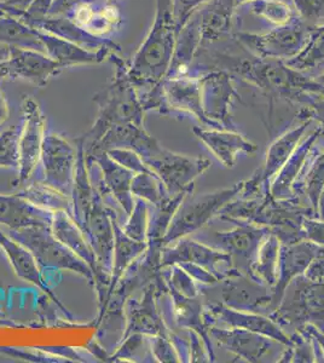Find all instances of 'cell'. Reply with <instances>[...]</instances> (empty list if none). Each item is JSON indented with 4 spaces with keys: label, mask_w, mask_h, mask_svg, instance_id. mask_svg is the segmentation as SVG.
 Masks as SVG:
<instances>
[{
    "label": "cell",
    "mask_w": 324,
    "mask_h": 363,
    "mask_svg": "<svg viewBox=\"0 0 324 363\" xmlns=\"http://www.w3.org/2000/svg\"><path fill=\"white\" fill-rule=\"evenodd\" d=\"M0 44L45 52L39 30L21 18L9 15L0 17Z\"/></svg>",
    "instance_id": "obj_35"
},
{
    "label": "cell",
    "mask_w": 324,
    "mask_h": 363,
    "mask_svg": "<svg viewBox=\"0 0 324 363\" xmlns=\"http://www.w3.org/2000/svg\"><path fill=\"white\" fill-rule=\"evenodd\" d=\"M107 153L115 162L123 166L125 169H130L135 174L152 172V169L144 164L143 159L132 149L114 148L108 150Z\"/></svg>",
    "instance_id": "obj_44"
},
{
    "label": "cell",
    "mask_w": 324,
    "mask_h": 363,
    "mask_svg": "<svg viewBox=\"0 0 324 363\" xmlns=\"http://www.w3.org/2000/svg\"><path fill=\"white\" fill-rule=\"evenodd\" d=\"M184 263H191L206 269L219 281L242 275L233 267L229 255L214 250L189 236L181 238L174 241L173 245H167L161 248V269Z\"/></svg>",
    "instance_id": "obj_11"
},
{
    "label": "cell",
    "mask_w": 324,
    "mask_h": 363,
    "mask_svg": "<svg viewBox=\"0 0 324 363\" xmlns=\"http://www.w3.org/2000/svg\"><path fill=\"white\" fill-rule=\"evenodd\" d=\"M144 164L160 178L169 195L193 190V182L197 176L210 169V160L205 157H191L173 153L164 148L157 140L140 154Z\"/></svg>",
    "instance_id": "obj_6"
},
{
    "label": "cell",
    "mask_w": 324,
    "mask_h": 363,
    "mask_svg": "<svg viewBox=\"0 0 324 363\" xmlns=\"http://www.w3.org/2000/svg\"><path fill=\"white\" fill-rule=\"evenodd\" d=\"M16 194L44 210H49L51 212L66 211L72 216V199L62 194L61 191H58L52 186H48L43 181L34 182Z\"/></svg>",
    "instance_id": "obj_37"
},
{
    "label": "cell",
    "mask_w": 324,
    "mask_h": 363,
    "mask_svg": "<svg viewBox=\"0 0 324 363\" xmlns=\"http://www.w3.org/2000/svg\"><path fill=\"white\" fill-rule=\"evenodd\" d=\"M61 16L67 17L99 46L120 51L119 46L111 40L123 23V11L115 0L80 3Z\"/></svg>",
    "instance_id": "obj_10"
},
{
    "label": "cell",
    "mask_w": 324,
    "mask_h": 363,
    "mask_svg": "<svg viewBox=\"0 0 324 363\" xmlns=\"http://www.w3.org/2000/svg\"><path fill=\"white\" fill-rule=\"evenodd\" d=\"M131 190L133 196L142 199L152 206L160 205L164 199L169 196L164 183L154 172L135 174L132 179Z\"/></svg>",
    "instance_id": "obj_39"
},
{
    "label": "cell",
    "mask_w": 324,
    "mask_h": 363,
    "mask_svg": "<svg viewBox=\"0 0 324 363\" xmlns=\"http://www.w3.org/2000/svg\"><path fill=\"white\" fill-rule=\"evenodd\" d=\"M160 89L164 97V114L173 112L191 114L207 126L219 130V126L211 121L203 112L200 74L190 73L176 78H164Z\"/></svg>",
    "instance_id": "obj_17"
},
{
    "label": "cell",
    "mask_w": 324,
    "mask_h": 363,
    "mask_svg": "<svg viewBox=\"0 0 324 363\" xmlns=\"http://www.w3.org/2000/svg\"><path fill=\"white\" fill-rule=\"evenodd\" d=\"M152 355L159 362H179V355L172 340L166 335H152L150 338Z\"/></svg>",
    "instance_id": "obj_46"
},
{
    "label": "cell",
    "mask_w": 324,
    "mask_h": 363,
    "mask_svg": "<svg viewBox=\"0 0 324 363\" xmlns=\"http://www.w3.org/2000/svg\"><path fill=\"white\" fill-rule=\"evenodd\" d=\"M202 107L206 116L220 130L233 131L230 108L238 92L235 90L234 75L224 69L206 70L200 74Z\"/></svg>",
    "instance_id": "obj_14"
},
{
    "label": "cell",
    "mask_w": 324,
    "mask_h": 363,
    "mask_svg": "<svg viewBox=\"0 0 324 363\" xmlns=\"http://www.w3.org/2000/svg\"><path fill=\"white\" fill-rule=\"evenodd\" d=\"M113 227H114V251H113V269H111V289H109L108 301L120 279L123 277V274L128 272L132 263L137 258H140L148 248V242L135 241L123 233V227L118 222L115 212L113 213Z\"/></svg>",
    "instance_id": "obj_33"
},
{
    "label": "cell",
    "mask_w": 324,
    "mask_h": 363,
    "mask_svg": "<svg viewBox=\"0 0 324 363\" xmlns=\"http://www.w3.org/2000/svg\"><path fill=\"white\" fill-rule=\"evenodd\" d=\"M301 225L304 230L305 240H308L318 246H324V220L304 217Z\"/></svg>",
    "instance_id": "obj_48"
},
{
    "label": "cell",
    "mask_w": 324,
    "mask_h": 363,
    "mask_svg": "<svg viewBox=\"0 0 324 363\" xmlns=\"http://www.w3.org/2000/svg\"><path fill=\"white\" fill-rule=\"evenodd\" d=\"M38 30H39L41 42L45 46L46 55L55 60L56 62L60 63L63 68L99 65V63L109 60L114 52H119L115 50L108 49V48L92 51V50L85 49L75 43L70 42L65 38L48 33L40 29H38Z\"/></svg>",
    "instance_id": "obj_24"
},
{
    "label": "cell",
    "mask_w": 324,
    "mask_h": 363,
    "mask_svg": "<svg viewBox=\"0 0 324 363\" xmlns=\"http://www.w3.org/2000/svg\"><path fill=\"white\" fill-rule=\"evenodd\" d=\"M235 9V0H210L197 10L201 49L229 37L234 26Z\"/></svg>",
    "instance_id": "obj_28"
},
{
    "label": "cell",
    "mask_w": 324,
    "mask_h": 363,
    "mask_svg": "<svg viewBox=\"0 0 324 363\" xmlns=\"http://www.w3.org/2000/svg\"><path fill=\"white\" fill-rule=\"evenodd\" d=\"M304 277L310 281H320L324 279V246L320 247L317 256L305 270Z\"/></svg>",
    "instance_id": "obj_49"
},
{
    "label": "cell",
    "mask_w": 324,
    "mask_h": 363,
    "mask_svg": "<svg viewBox=\"0 0 324 363\" xmlns=\"http://www.w3.org/2000/svg\"><path fill=\"white\" fill-rule=\"evenodd\" d=\"M20 128H10L0 133V167L18 169L20 166Z\"/></svg>",
    "instance_id": "obj_42"
},
{
    "label": "cell",
    "mask_w": 324,
    "mask_h": 363,
    "mask_svg": "<svg viewBox=\"0 0 324 363\" xmlns=\"http://www.w3.org/2000/svg\"><path fill=\"white\" fill-rule=\"evenodd\" d=\"M253 1H255V0H235V5H236V8H238V6H242V5L250 4Z\"/></svg>",
    "instance_id": "obj_56"
},
{
    "label": "cell",
    "mask_w": 324,
    "mask_h": 363,
    "mask_svg": "<svg viewBox=\"0 0 324 363\" xmlns=\"http://www.w3.org/2000/svg\"><path fill=\"white\" fill-rule=\"evenodd\" d=\"M166 291H167V285L164 281L160 284L150 282L144 287L143 297L140 301L128 298L123 308L126 327L123 330L121 340L128 338V335L133 333H140L149 337L152 335L169 337V330L164 326V321L156 306V299Z\"/></svg>",
    "instance_id": "obj_15"
},
{
    "label": "cell",
    "mask_w": 324,
    "mask_h": 363,
    "mask_svg": "<svg viewBox=\"0 0 324 363\" xmlns=\"http://www.w3.org/2000/svg\"><path fill=\"white\" fill-rule=\"evenodd\" d=\"M208 330L220 345L248 362H271L277 361L276 359L279 361L284 349L279 347H287L270 337L242 328H211Z\"/></svg>",
    "instance_id": "obj_16"
},
{
    "label": "cell",
    "mask_w": 324,
    "mask_h": 363,
    "mask_svg": "<svg viewBox=\"0 0 324 363\" xmlns=\"http://www.w3.org/2000/svg\"><path fill=\"white\" fill-rule=\"evenodd\" d=\"M5 13L3 11H0V17L4 16Z\"/></svg>",
    "instance_id": "obj_58"
},
{
    "label": "cell",
    "mask_w": 324,
    "mask_h": 363,
    "mask_svg": "<svg viewBox=\"0 0 324 363\" xmlns=\"http://www.w3.org/2000/svg\"><path fill=\"white\" fill-rule=\"evenodd\" d=\"M123 345L111 356V361L116 359H128V361H138L137 359L145 357L144 356V335L140 333H133L128 338L121 340Z\"/></svg>",
    "instance_id": "obj_45"
},
{
    "label": "cell",
    "mask_w": 324,
    "mask_h": 363,
    "mask_svg": "<svg viewBox=\"0 0 324 363\" xmlns=\"http://www.w3.org/2000/svg\"><path fill=\"white\" fill-rule=\"evenodd\" d=\"M9 55H10V46L0 44V62L8 61Z\"/></svg>",
    "instance_id": "obj_54"
},
{
    "label": "cell",
    "mask_w": 324,
    "mask_h": 363,
    "mask_svg": "<svg viewBox=\"0 0 324 363\" xmlns=\"http://www.w3.org/2000/svg\"><path fill=\"white\" fill-rule=\"evenodd\" d=\"M311 28L296 17L288 25L279 26L269 33H235V38L252 56L289 61L296 57L308 43Z\"/></svg>",
    "instance_id": "obj_8"
},
{
    "label": "cell",
    "mask_w": 324,
    "mask_h": 363,
    "mask_svg": "<svg viewBox=\"0 0 324 363\" xmlns=\"http://www.w3.org/2000/svg\"><path fill=\"white\" fill-rule=\"evenodd\" d=\"M75 145L78 150V159H77V169H75L74 184H73L72 196H70L72 217L82 230L86 223L87 217L90 215V211L99 189L91 181L84 145L80 138H77Z\"/></svg>",
    "instance_id": "obj_30"
},
{
    "label": "cell",
    "mask_w": 324,
    "mask_h": 363,
    "mask_svg": "<svg viewBox=\"0 0 324 363\" xmlns=\"http://www.w3.org/2000/svg\"><path fill=\"white\" fill-rule=\"evenodd\" d=\"M96 1H106V0H54L52 6L50 9L49 16H61L74 5L80 3H96Z\"/></svg>",
    "instance_id": "obj_50"
},
{
    "label": "cell",
    "mask_w": 324,
    "mask_h": 363,
    "mask_svg": "<svg viewBox=\"0 0 324 363\" xmlns=\"http://www.w3.org/2000/svg\"><path fill=\"white\" fill-rule=\"evenodd\" d=\"M248 5L250 13L276 27L288 25L296 17L294 10L284 0H255Z\"/></svg>",
    "instance_id": "obj_40"
},
{
    "label": "cell",
    "mask_w": 324,
    "mask_h": 363,
    "mask_svg": "<svg viewBox=\"0 0 324 363\" xmlns=\"http://www.w3.org/2000/svg\"><path fill=\"white\" fill-rule=\"evenodd\" d=\"M322 246L308 240H301L291 245H281L279 257L277 282L270 289L271 301L269 309L274 313L284 301L291 281L304 274Z\"/></svg>",
    "instance_id": "obj_19"
},
{
    "label": "cell",
    "mask_w": 324,
    "mask_h": 363,
    "mask_svg": "<svg viewBox=\"0 0 324 363\" xmlns=\"http://www.w3.org/2000/svg\"><path fill=\"white\" fill-rule=\"evenodd\" d=\"M296 13L310 28L324 25V0H293Z\"/></svg>",
    "instance_id": "obj_43"
},
{
    "label": "cell",
    "mask_w": 324,
    "mask_h": 363,
    "mask_svg": "<svg viewBox=\"0 0 324 363\" xmlns=\"http://www.w3.org/2000/svg\"><path fill=\"white\" fill-rule=\"evenodd\" d=\"M238 227L234 230L210 231L201 233L199 230L193 236L194 239L210 247L224 252L231 257L233 267L245 277H250L252 265L255 262L259 248L264 240L270 234L269 227H259L257 224L236 220Z\"/></svg>",
    "instance_id": "obj_7"
},
{
    "label": "cell",
    "mask_w": 324,
    "mask_h": 363,
    "mask_svg": "<svg viewBox=\"0 0 324 363\" xmlns=\"http://www.w3.org/2000/svg\"><path fill=\"white\" fill-rule=\"evenodd\" d=\"M54 212L29 203L20 195L0 194V225L11 230L28 227L51 228Z\"/></svg>",
    "instance_id": "obj_27"
},
{
    "label": "cell",
    "mask_w": 324,
    "mask_h": 363,
    "mask_svg": "<svg viewBox=\"0 0 324 363\" xmlns=\"http://www.w3.org/2000/svg\"><path fill=\"white\" fill-rule=\"evenodd\" d=\"M113 213L114 210L104 205L102 194L97 190L90 215L87 217L85 227L82 229L92 246V250L95 252L99 272L109 277H111L114 251Z\"/></svg>",
    "instance_id": "obj_18"
},
{
    "label": "cell",
    "mask_w": 324,
    "mask_h": 363,
    "mask_svg": "<svg viewBox=\"0 0 324 363\" xmlns=\"http://www.w3.org/2000/svg\"><path fill=\"white\" fill-rule=\"evenodd\" d=\"M279 248L281 241L275 234L270 233L259 248L255 262L252 265L250 279L267 286V289H272L277 282Z\"/></svg>",
    "instance_id": "obj_36"
},
{
    "label": "cell",
    "mask_w": 324,
    "mask_h": 363,
    "mask_svg": "<svg viewBox=\"0 0 324 363\" xmlns=\"http://www.w3.org/2000/svg\"><path fill=\"white\" fill-rule=\"evenodd\" d=\"M32 252L41 270H69L86 279L91 285L95 284L94 272L86 262L79 258L55 236L49 227H28L5 233Z\"/></svg>",
    "instance_id": "obj_4"
},
{
    "label": "cell",
    "mask_w": 324,
    "mask_h": 363,
    "mask_svg": "<svg viewBox=\"0 0 324 363\" xmlns=\"http://www.w3.org/2000/svg\"><path fill=\"white\" fill-rule=\"evenodd\" d=\"M213 58L217 62V69L228 70L231 74L238 75L271 97L277 96L304 102L308 106L324 96V89L317 83L316 79L291 69L284 61L255 56L233 57L220 54L214 55Z\"/></svg>",
    "instance_id": "obj_1"
},
{
    "label": "cell",
    "mask_w": 324,
    "mask_h": 363,
    "mask_svg": "<svg viewBox=\"0 0 324 363\" xmlns=\"http://www.w3.org/2000/svg\"><path fill=\"white\" fill-rule=\"evenodd\" d=\"M201 45L199 16L197 13H195L178 33L172 63L166 78H176L181 75L190 74L193 69L194 61L196 60L197 55L201 51Z\"/></svg>",
    "instance_id": "obj_31"
},
{
    "label": "cell",
    "mask_w": 324,
    "mask_h": 363,
    "mask_svg": "<svg viewBox=\"0 0 324 363\" xmlns=\"http://www.w3.org/2000/svg\"><path fill=\"white\" fill-rule=\"evenodd\" d=\"M6 78V61L0 62V80Z\"/></svg>",
    "instance_id": "obj_55"
},
{
    "label": "cell",
    "mask_w": 324,
    "mask_h": 363,
    "mask_svg": "<svg viewBox=\"0 0 324 363\" xmlns=\"http://www.w3.org/2000/svg\"><path fill=\"white\" fill-rule=\"evenodd\" d=\"M317 218L324 220V189L320 194V200H318V206H317Z\"/></svg>",
    "instance_id": "obj_53"
},
{
    "label": "cell",
    "mask_w": 324,
    "mask_h": 363,
    "mask_svg": "<svg viewBox=\"0 0 324 363\" xmlns=\"http://www.w3.org/2000/svg\"><path fill=\"white\" fill-rule=\"evenodd\" d=\"M149 224V203L137 198L128 222L121 225L126 235L140 242H147Z\"/></svg>",
    "instance_id": "obj_41"
},
{
    "label": "cell",
    "mask_w": 324,
    "mask_h": 363,
    "mask_svg": "<svg viewBox=\"0 0 324 363\" xmlns=\"http://www.w3.org/2000/svg\"><path fill=\"white\" fill-rule=\"evenodd\" d=\"M300 333L311 338L313 342H316L317 345L320 347V350L324 354V332L320 330L318 327L312 325V323H305L304 326L298 328Z\"/></svg>",
    "instance_id": "obj_51"
},
{
    "label": "cell",
    "mask_w": 324,
    "mask_h": 363,
    "mask_svg": "<svg viewBox=\"0 0 324 363\" xmlns=\"http://www.w3.org/2000/svg\"><path fill=\"white\" fill-rule=\"evenodd\" d=\"M194 133L207 148L219 159L223 165L233 167L238 153L252 154L257 152V145L246 140L242 135L229 130H203L194 128Z\"/></svg>",
    "instance_id": "obj_29"
},
{
    "label": "cell",
    "mask_w": 324,
    "mask_h": 363,
    "mask_svg": "<svg viewBox=\"0 0 324 363\" xmlns=\"http://www.w3.org/2000/svg\"><path fill=\"white\" fill-rule=\"evenodd\" d=\"M87 164L94 162L99 172V191L111 193V196L119 203L123 212L130 215L135 206V196L132 194L131 184L135 174L130 169L115 162L107 152H97L86 157Z\"/></svg>",
    "instance_id": "obj_22"
},
{
    "label": "cell",
    "mask_w": 324,
    "mask_h": 363,
    "mask_svg": "<svg viewBox=\"0 0 324 363\" xmlns=\"http://www.w3.org/2000/svg\"><path fill=\"white\" fill-rule=\"evenodd\" d=\"M311 152V150H310ZM310 155V154H308ZM308 166L301 169L299 177L293 186V191L304 190L308 201L317 212L318 200L324 189V153L317 155L313 160H306Z\"/></svg>",
    "instance_id": "obj_38"
},
{
    "label": "cell",
    "mask_w": 324,
    "mask_h": 363,
    "mask_svg": "<svg viewBox=\"0 0 324 363\" xmlns=\"http://www.w3.org/2000/svg\"><path fill=\"white\" fill-rule=\"evenodd\" d=\"M245 275L228 277L222 291V304L231 309L255 313L258 309H267L270 306L271 292L267 286L259 284Z\"/></svg>",
    "instance_id": "obj_26"
},
{
    "label": "cell",
    "mask_w": 324,
    "mask_h": 363,
    "mask_svg": "<svg viewBox=\"0 0 324 363\" xmlns=\"http://www.w3.org/2000/svg\"><path fill=\"white\" fill-rule=\"evenodd\" d=\"M65 69L45 52L10 48L6 61V78L20 79L38 87H44Z\"/></svg>",
    "instance_id": "obj_20"
},
{
    "label": "cell",
    "mask_w": 324,
    "mask_h": 363,
    "mask_svg": "<svg viewBox=\"0 0 324 363\" xmlns=\"http://www.w3.org/2000/svg\"><path fill=\"white\" fill-rule=\"evenodd\" d=\"M311 121L312 120H304L303 124L291 128L289 131L279 137L269 147L267 160H265L263 169H260L259 176H255L250 181L245 182L243 190L246 194L255 193L263 186L265 193L269 191L267 182L270 181L275 174H279V169L284 167L288 159L291 157V154L296 152L300 140L304 138L305 133L311 124Z\"/></svg>",
    "instance_id": "obj_21"
},
{
    "label": "cell",
    "mask_w": 324,
    "mask_h": 363,
    "mask_svg": "<svg viewBox=\"0 0 324 363\" xmlns=\"http://www.w3.org/2000/svg\"><path fill=\"white\" fill-rule=\"evenodd\" d=\"M178 29L171 0H156L155 18L140 49L126 63L128 77L135 90L148 92L167 77L176 48Z\"/></svg>",
    "instance_id": "obj_2"
},
{
    "label": "cell",
    "mask_w": 324,
    "mask_h": 363,
    "mask_svg": "<svg viewBox=\"0 0 324 363\" xmlns=\"http://www.w3.org/2000/svg\"><path fill=\"white\" fill-rule=\"evenodd\" d=\"M172 1L173 16L176 21L178 33L189 21L190 17L196 13L197 10L207 4L210 0H171Z\"/></svg>",
    "instance_id": "obj_47"
},
{
    "label": "cell",
    "mask_w": 324,
    "mask_h": 363,
    "mask_svg": "<svg viewBox=\"0 0 324 363\" xmlns=\"http://www.w3.org/2000/svg\"><path fill=\"white\" fill-rule=\"evenodd\" d=\"M320 133V128H318L310 136L306 137L303 140V143L298 145L296 152L291 154V157L288 159L284 167L279 169V172L277 174L279 176L270 188L271 196L275 200L282 201V200H291L294 198L293 186L296 183V178L299 177L301 169H304L310 150L318 140Z\"/></svg>",
    "instance_id": "obj_32"
},
{
    "label": "cell",
    "mask_w": 324,
    "mask_h": 363,
    "mask_svg": "<svg viewBox=\"0 0 324 363\" xmlns=\"http://www.w3.org/2000/svg\"><path fill=\"white\" fill-rule=\"evenodd\" d=\"M45 118L35 99L25 97L22 102V125L20 128V166L13 186H21L32 177L40 161L41 147L45 137Z\"/></svg>",
    "instance_id": "obj_13"
},
{
    "label": "cell",
    "mask_w": 324,
    "mask_h": 363,
    "mask_svg": "<svg viewBox=\"0 0 324 363\" xmlns=\"http://www.w3.org/2000/svg\"><path fill=\"white\" fill-rule=\"evenodd\" d=\"M315 79H316L317 83L320 84V86L323 87L324 89V72L322 73V74L318 75V77Z\"/></svg>",
    "instance_id": "obj_57"
},
{
    "label": "cell",
    "mask_w": 324,
    "mask_h": 363,
    "mask_svg": "<svg viewBox=\"0 0 324 363\" xmlns=\"http://www.w3.org/2000/svg\"><path fill=\"white\" fill-rule=\"evenodd\" d=\"M291 69L317 78L324 72V25L311 28L308 43L296 57L286 61Z\"/></svg>",
    "instance_id": "obj_34"
},
{
    "label": "cell",
    "mask_w": 324,
    "mask_h": 363,
    "mask_svg": "<svg viewBox=\"0 0 324 363\" xmlns=\"http://www.w3.org/2000/svg\"><path fill=\"white\" fill-rule=\"evenodd\" d=\"M205 318H212L216 321L219 320L231 328H242V330H252L255 333L267 335L287 347L293 345L291 337H288L284 330L279 328V323H276L271 318H265L255 313L240 311V310L231 309L222 303H216L208 306Z\"/></svg>",
    "instance_id": "obj_23"
},
{
    "label": "cell",
    "mask_w": 324,
    "mask_h": 363,
    "mask_svg": "<svg viewBox=\"0 0 324 363\" xmlns=\"http://www.w3.org/2000/svg\"><path fill=\"white\" fill-rule=\"evenodd\" d=\"M9 118L8 101L5 99L4 92L0 87V126L4 124Z\"/></svg>",
    "instance_id": "obj_52"
},
{
    "label": "cell",
    "mask_w": 324,
    "mask_h": 363,
    "mask_svg": "<svg viewBox=\"0 0 324 363\" xmlns=\"http://www.w3.org/2000/svg\"><path fill=\"white\" fill-rule=\"evenodd\" d=\"M291 285L296 287L291 299L281 303L270 318L284 326L296 325L299 328L305 323H312L324 330V279L310 281L298 277Z\"/></svg>",
    "instance_id": "obj_9"
},
{
    "label": "cell",
    "mask_w": 324,
    "mask_h": 363,
    "mask_svg": "<svg viewBox=\"0 0 324 363\" xmlns=\"http://www.w3.org/2000/svg\"><path fill=\"white\" fill-rule=\"evenodd\" d=\"M0 248L5 252L17 277L39 287L51 301H54L58 309L72 320L69 311L63 306L61 301H58V298L55 296L54 292L50 289L46 281L44 280L40 267L38 264L37 259L34 258L32 252L6 235L1 229H0Z\"/></svg>",
    "instance_id": "obj_25"
},
{
    "label": "cell",
    "mask_w": 324,
    "mask_h": 363,
    "mask_svg": "<svg viewBox=\"0 0 324 363\" xmlns=\"http://www.w3.org/2000/svg\"><path fill=\"white\" fill-rule=\"evenodd\" d=\"M245 186V182L236 183L231 188L218 190L207 194L191 195L185 196L181 205L173 216L167 233L164 235L162 245L167 246L177 240L195 234L201 230L206 224L220 213L224 207L238 198Z\"/></svg>",
    "instance_id": "obj_5"
},
{
    "label": "cell",
    "mask_w": 324,
    "mask_h": 363,
    "mask_svg": "<svg viewBox=\"0 0 324 363\" xmlns=\"http://www.w3.org/2000/svg\"><path fill=\"white\" fill-rule=\"evenodd\" d=\"M78 150L57 133H45L41 147L43 179L48 186L72 196Z\"/></svg>",
    "instance_id": "obj_12"
},
{
    "label": "cell",
    "mask_w": 324,
    "mask_h": 363,
    "mask_svg": "<svg viewBox=\"0 0 324 363\" xmlns=\"http://www.w3.org/2000/svg\"><path fill=\"white\" fill-rule=\"evenodd\" d=\"M109 60L114 63V77L111 83L94 99L99 104V116L90 131L79 137L85 152L90 150L113 125L144 126L143 106L138 91L128 79V61L119 56V52H114Z\"/></svg>",
    "instance_id": "obj_3"
}]
</instances>
